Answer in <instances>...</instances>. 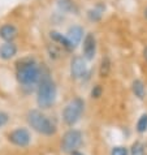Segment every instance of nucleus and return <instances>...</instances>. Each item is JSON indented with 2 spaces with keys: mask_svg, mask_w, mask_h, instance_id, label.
<instances>
[{
  "mask_svg": "<svg viewBox=\"0 0 147 155\" xmlns=\"http://www.w3.org/2000/svg\"><path fill=\"white\" fill-rule=\"evenodd\" d=\"M42 68L34 58L28 56L16 63V80L22 89L31 91L42 77Z\"/></svg>",
  "mask_w": 147,
  "mask_h": 155,
  "instance_id": "1",
  "label": "nucleus"
},
{
  "mask_svg": "<svg viewBox=\"0 0 147 155\" xmlns=\"http://www.w3.org/2000/svg\"><path fill=\"white\" fill-rule=\"evenodd\" d=\"M57 97V89L56 84L52 80L50 72H42V77L37 85V103L42 110H47L54 106Z\"/></svg>",
  "mask_w": 147,
  "mask_h": 155,
  "instance_id": "2",
  "label": "nucleus"
},
{
  "mask_svg": "<svg viewBox=\"0 0 147 155\" xmlns=\"http://www.w3.org/2000/svg\"><path fill=\"white\" fill-rule=\"evenodd\" d=\"M26 120L29 127L42 136L51 137L57 132L56 124L41 110H30L26 115Z\"/></svg>",
  "mask_w": 147,
  "mask_h": 155,
  "instance_id": "3",
  "label": "nucleus"
},
{
  "mask_svg": "<svg viewBox=\"0 0 147 155\" xmlns=\"http://www.w3.org/2000/svg\"><path fill=\"white\" fill-rule=\"evenodd\" d=\"M83 111H85L83 99L80 97L72 99L63 110V121L65 123V125H68V127L76 125V124L80 121Z\"/></svg>",
  "mask_w": 147,
  "mask_h": 155,
  "instance_id": "4",
  "label": "nucleus"
},
{
  "mask_svg": "<svg viewBox=\"0 0 147 155\" xmlns=\"http://www.w3.org/2000/svg\"><path fill=\"white\" fill-rule=\"evenodd\" d=\"M82 141H83V136H82V132L78 129H69L64 133L63 138H61V143H60V147H61V151L70 154L73 151H76L77 149L82 145Z\"/></svg>",
  "mask_w": 147,
  "mask_h": 155,
  "instance_id": "5",
  "label": "nucleus"
},
{
  "mask_svg": "<svg viewBox=\"0 0 147 155\" xmlns=\"http://www.w3.org/2000/svg\"><path fill=\"white\" fill-rule=\"evenodd\" d=\"M7 138L12 145L24 149V147H28L30 145V142H31V134H30L28 128L20 127V128H16L12 132L8 133Z\"/></svg>",
  "mask_w": 147,
  "mask_h": 155,
  "instance_id": "6",
  "label": "nucleus"
},
{
  "mask_svg": "<svg viewBox=\"0 0 147 155\" xmlns=\"http://www.w3.org/2000/svg\"><path fill=\"white\" fill-rule=\"evenodd\" d=\"M70 76L74 80H83L89 76V69L86 60L82 56H74L70 61Z\"/></svg>",
  "mask_w": 147,
  "mask_h": 155,
  "instance_id": "7",
  "label": "nucleus"
},
{
  "mask_svg": "<svg viewBox=\"0 0 147 155\" xmlns=\"http://www.w3.org/2000/svg\"><path fill=\"white\" fill-rule=\"evenodd\" d=\"M83 59L85 60H93L95 54H96V38L93 33H87L83 38Z\"/></svg>",
  "mask_w": 147,
  "mask_h": 155,
  "instance_id": "8",
  "label": "nucleus"
},
{
  "mask_svg": "<svg viewBox=\"0 0 147 155\" xmlns=\"http://www.w3.org/2000/svg\"><path fill=\"white\" fill-rule=\"evenodd\" d=\"M18 37V29L13 24H4L0 26V38L4 42H13Z\"/></svg>",
  "mask_w": 147,
  "mask_h": 155,
  "instance_id": "9",
  "label": "nucleus"
},
{
  "mask_svg": "<svg viewBox=\"0 0 147 155\" xmlns=\"http://www.w3.org/2000/svg\"><path fill=\"white\" fill-rule=\"evenodd\" d=\"M65 35L68 37L69 42L72 43V46L76 48V47L81 43L82 38H83V28L80 26V25H73V26H70L68 29V33Z\"/></svg>",
  "mask_w": 147,
  "mask_h": 155,
  "instance_id": "10",
  "label": "nucleus"
},
{
  "mask_svg": "<svg viewBox=\"0 0 147 155\" xmlns=\"http://www.w3.org/2000/svg\"><path fill=\"white\" fill-rule=\"evenodd\" d=\"M17 46L13 42H4L0 46V59L2 60H11L17 55Z\"/></svg>",
  "mask_w": 147,
  "mask_h": 155,
  "instance_id": "11",
  "label": "nucleus"
},
{
  "mask_svg": "<svg viewBox=\"0 0 147 155\" xmlns=\"http://www.w3.org/2000/svg\"><path fill=\"white\" fill-rule=\"evenodd\" d=\"M50 38H51V39H52L54 42L59 43V45L61 46L63 48H65L67 51L74 50V47L72 46V43L69 42L68 37L65 35V34H61V33L56 31V30H52V31H50Z\"/></svg>",
  "mask_w": 147,
  "mask_h": 155,
  "instance_id": "12",
  "label": "nucleus"
},
{
  "mask_svg": "<svg viewBox=\"0 0 147 155\" xmlns=\"http://www.w3.org/2000/svg\"><path fill=\"white\" fill-rule=\"evenodd\" d=\"M132 91L133 94L136 95L138 99H141V101H143L146 98V86L143 84V81L142 80H134L132 82Z\"/></svg>",
  "mask_w": 147,
  "mask_h": 155,
  "instance_id": "13",
  "label": "nucleus"
},
{
  "mask_svg": "<svg viewBox=\"0 0 147 155\" xmlns=\"http://www.w3.org/2000/svg\"><path fill=\"white\" fill-rule=\"evenodd\" d=\"M104 9H106V7L103 5V4L98 3L95 8L87 11V17H89V20L93 21V22H98V21H100L102 17H103V12H104Z\"/></svg>",
  "mask_w": 147,
  "mask_h": 155,
  "instance_id": "14",
  "label": "nucleus"
},
{
  "mask_svg": "<svg viewBox=\"0 0 147 155\" xmlns=\"http://www.w3.org/2000/svg\"><path fill=\"white\" fill-rule=\"evenodd\" d=\"M111 68H112V63H111V59L108 56H104L100 61V67H99V76L102 78L104 77H108L111 73Z\"/></svg>",
  "mask_w": 147,
  "mask_h": 155,
  "instance_id": "15",
  "label": "nucleus"
},
{
  "mask_svg": "<svg viewBox=\"0 0 147 155\" xmlns=\"http://www.w3.org/2000/svg\"><path fill=\"white\" fill-rule=\"evenodd\" d=\"M57 5L60 8V11L65 12V13H72V12H76V4L73 0H57Z\"/></svg>",
  "mask_w": 147,
  "mask_h": 155,
  "instance_id": "16",
  "label": "nucleus"
},
{
  "mask_svg": "<svg viewBox=\"0 0 147 155\" xmlns=\"http://www.w3.org/2000/svg\"><path fill=\"white\" fill-rule=\"evenodd\" d=\"M129 155H146L145 145L141 141H136L129 150Z\"/></svg>",
  "mask_w": 147,
  "mask_h": 155,
  "instance_id": "17",
  "label": "nucleus"
},
{
  "mask_svg": "<svg viewBox=\"0 0 147 155\" xmlns=\"http://www.w3.org/2000/svg\"><path fill=\"white\" fill-rule=\"evenodd\" d=\"M136 130H137V133H139V134L146 133V130H147V114L141 115V117L138 119L137 125H136Z\"/></svg>",
  "mask_w": 147,
  "mask_h": 155,
  "instance_id": "18",
  "label": "nucleus"
},
{
  "mask_svg": "<svg viewBox=\"0 0 147 155\" xmlns=\"http://www.w3.org/2000/svg\"><path fill=\"white\" fill-rule=\"evenodd\" d=\"M111 155H129V149L125 146H115L111 150Z\"/></svg>",
  "mask_w": 147,
  "mask_h": 155,
  "instance_id": "19",
  "label": "nucleus"
},
{
  "mask_svg": "<svg viewBox=\"0 0 147 155\" xmlns=\"http://www.w3.org/2000/svg\"><path fill=\"white\" fill-rule=\"evenodd\" d=\"M103 94V89L100 85H95L94 87L91 89V98H95V99H99L102 97Z\"/></svg>",
  "mask_w": 147,
  "mask_h": 155,
  "instance_id": "20",
  "label": "nucleus"
},
{
  "mask_svg": "<svg viewBox=\"0 0 147 155\" xmlns=\"http://www.w3.org/2000/svg\"><path fill=\"white\" fill-rule=\"evenodd\" d=\"M8 121H9V115L7 112H4V111H0V128L5 127Z\"/></svg>",
  "mask_w": 147,
  "mask_h": 155,
  "instance_id": "21",
  "label": "nucleus"
},
{
  "mask_svg": "<svg viewBox=\"0 0 147 155\" xmlns=\"http://www.w3.org/2000/svg\"><path fill=\"white\" fill-rule=\"evenodd\" d=\"M48 54H50V56L52 58V59H57L59 58V50H56V47L52 45V46H48Z\"/></svg>",
  "mask_w": 147,
  "mask_h": 155,
  "instance_id": "22",
  "label": "nucleus"
},
{
  "mask_svg": "<svg viewBox=\"0 0 147 155\" xmlns=\"http://www.w3.org/2000/svg\"><path fill=\"white\" fill-rule=\"evenodd\" d=\"M69 155H85L83 153H81V151H78V150H76V151H73V153H70Z\"/></svg>",
  "mask_w": 147,
  "mask_h": 155,
  "instance_id": "23",
  "label": "nucleus"
},
{
  "mask_svg": "<svg viewBox=\"0 0 147 155\" xmlns=\"http://www.w3.org/2000/svg\"><path fill=\"white\" fill-rule=\"evenodd\" d=\"M143 56H145L146 61H147V47H146V48H145V51H143Z\"/></svg>",
  "mask_w": 147,
  "mask_h": 155,
  "instance_id": "24",
  "label": "nucleus"
},
{
  "mask_svg": "<svg viewBox=\"0 0 147 155\" xmlns=\"http://www.w3.org/2000/svg\"><path fill=\"white\" fill-rule=\"evenodd\" d=\"M145 17H146V18H147V8H146V9H145Z\"/></svg>",
  "mask_w": 147,
  "mask_h": 155,
  "instance_id": "25",
  "label": "nucleus"
}]
</instances>
